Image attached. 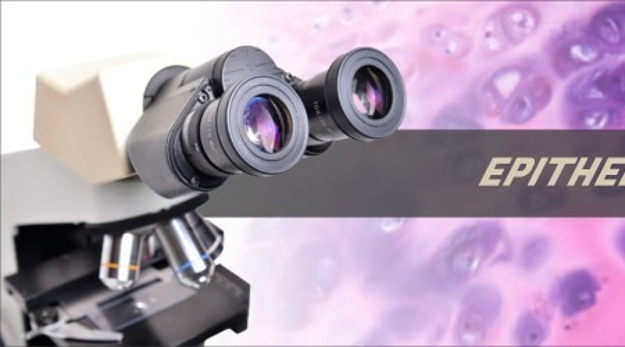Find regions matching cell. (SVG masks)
Here are the masks:
<instances>
[{
    "instance_id": "8",
    "label": "cell",
    "mask_w": 625,
    "mask_h": 347,
    "mask_svg": "<svg viewBox=\"0 0 625 347\" xmlns=\"http://www.w3.org/2000/svg\"><path fill=\"white\" fill-rule=\"evenodd\" d=\"M595 78L603 102L625 109V60L595 67Z\"/></svg>"
},
{
    "instance_id": "9",
    "label": "cell",
    "mask_w": 625,
    "mask_h": 347,
    "mask_svg": "<svg viewBox=\"0 0 625 347\" xmlns=\"http://www.w3.org/2000/svg\"><path fill=\"white\" fill-rule=\"evenodd\" d=\"M541 16L530 6L510 7L502 17L503 34L514 44H520L538 30Z\"/></svg>"
},
{
    "instance_id": "3",
    "label": "cell",
    "mask_w": 625,
    "mask_h": 347,
    "mask_svg": "<svg viewBox=\"0 0 625 347\" xmlns=\"http://www.w3.org/2000/svg\"><path fill=\"white\" fill-rule=\"evenodd\" d=\"M609 53L589 34L587 23H570L557 32L549 48L550 69L567 80L598 67Z\"/></svg>"
},
{
    "instance_id": "1",
    "label": "cell",
    "mask_w": 625,
    "mask_h": 347,
    "mask_svg": "<svg viewBox=\"0 0 625 347\" xmlns=\"http://www.w3.org/2000/svg\"><path fill=\"white\" fill-rule=\"evenodd\" d=\"M241 67L217 109L225 156L250 175L291 170L306 148L309 121L287 75L260 50H238Z\"/></svg>"
},
{
    "instance_id": "5",
    "label": "cell",
    "mask_w": 625,
    "mask_h": 347,
    "mask_svg": "<svg viewBox=\"0 0 625 347\" xmlns=\"http://www.w3.org/2000/svg\"><path fill=\"white\" fill-rule=\"evenodd\" d=\"M589 34L607 53L625 52V3H610L587 21Z\"/></svg>"
},
{
    "instance_id": "11",
    "label": "cell",
    "mask_w": 625,
    "mask_h": 347,
    "mask_svg": "<svg viewBox=\"0 0 625 347\" xmlns=\"http://www.w3.org/2000/svg\"><path fill=\"white\" fill-rule=\"evenodd\" d=\"M550 252H552V249H550L548 239L538 238L532 241L523 253L525 270L538 271L539 268L544 267L548 263Z\"/></svg>"
},
{
    "instance_id": "2",
    "label": "cell",
    "mask_w": 625,
    "mask_h": 347,
    "mask_svg": "<svg viewBox=\"0 0 625 347\" xmlns=\"http://www.w3.org/2000/svg\"><path fill=\"white\" fill-rule=\"evenodd\" d=\"M325 98L339 130L357 141L387 138L405 117V82L377 49L350 50L335 60L325 78Z\"/></svg>"
},
{
    "instance_id": "7",
    "label": "cell",
    "mask_w": 625,
    "mask_h": 347,
    "mask_svg": "<svg viewBox=\"0 0 625 347\" xmlns=\"http://www.w3.org/2000/svg\"><path fill=\"white\" fill-rule=\"evenodd\" d=\"M625 121V109L612 105L566 109V123L575 130H609Z\"/></svg>"
},
{
    "instance_id": "4",
    "label": "cell",
    "mask_w": 625,
    "mask_h": 347,
    "mask_svg": "<svg viewBox=\"0 0 625 347\" xmlns=\"http://www.w3.org/2000/svg\"><path fill=\"white\" fill-rule=\"evenodd\" d=\"M602 284L594 271L574 268L557 281L555 299L564 318L580 317L598 304Z\"/></svg>"
},
{
    "instance_id": "12",
    "label": "cell",
    "mask_w": 625,
    "mask_h": 347,
    "mask_svg": "<svg viewBox=\"0 0 625 347\" xmlns=\"http://www.w3.org/2000/svg\"><path fill=\"white\" fill-rule=\"evenodd\" d=\"M616 246L617 250H619L620 256L623 257L625 261V225L621 228L619 235H617Z\"/></svg>"
},
{
    "instance_id": "6",
    "label": "cell",
    "mask_w": 625,
    "mask_h": 347,
    "mask_svg": "<svg viewBox=\"0 0 625 347\" xmlns=\"http://www.w3.org/2000/svg\"><path fill=\"white\" fill-rule=\"evenodd\" d=\"M553 98L552 82L545 77L534 78L524 91L514 100L513 106L507 113L510 123H525L548 106Z\"/></svg>"
},
{
    "instance_id": "10",
    "label": "cell",
    "mask_w": 625,
    "mask_h": 347,
    "mask_svg": "<svg viewBox=\"0 0 625 347\" xmlns=\"http://www.w3.org/2000/svg\"><path fill=\"white\" fill-rule=\"evenodd\" d=\"M521 345H541L548 336V325L534 313L521 317L516 329Z\"/></svg>"
}]
</instances>
